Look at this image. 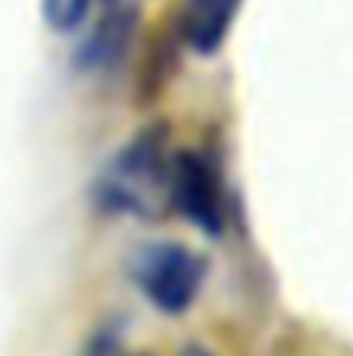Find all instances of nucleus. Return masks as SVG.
Instances as JSON below:
<instances>
[{"mask_svg":"<svg viewBox=\"0 0 353 356\" xmlns=\"http://www.w3.org/2000/svg\"><path fill=\"white\" fill-rule=\"evenodd\" d=\"M169 209L210 238L225 234V194L213 160L200 150H175L169 166Z\"/></svg>","mask_w":353,"mask_h":356,"instance_id":"obj_3","label":"nucleus"},{"mask_svg":"<svg viewBox=\"0 0 353 356\" xmlns=\"http://www.w3.org/2000/svg\"><path fill=\"white\" fill-rule=\"evenodd\" d=\"M169 125H144L100 169L94 200L104 213L113 216L160 219L169 209Z\"/></svg>","mask_w":353,"mask_h":356,"instance_id":"obj_1","label":"nucleus"},{"mask_svg":"<svg viewBox=\"0 0 353 356\" xmlns=\"http://www.w3.org/2000/svg\"><path fill=\"white\" fill-rule=\"evenodd\" d=\"M179 356H216L210 350V347H204V344H185L179 350Z\"/></svg>","mask_w":353,"mask_h":356,"instance_id":"obj_7","label":"nucleus"},{"mask_svg":"<svg viewBox=\"0 0 353 356\" xmlns=\"http://www.w3.org/2000/svg\"><path fill=\"white\" fill-rule=\"evenodd\" d=\"M244 0H181L179 35L197 56H213L225 44Z\"/></svg>","mask_w":353,"mask_h":356,"instance_id":"obj_5","label":"nucleus"},{"mask_svg":"<svg viewBox=\"0 0 353 356\" xmlns=\"http://www.w3.org/2000/svg\"><path fill=\"white\" fill-rule=\"evenodd\" d=\"M94 0H41L44 22L56 35H72L79 31V25L88 19Z\"/></svg>","mask_w":353,"mask_h":356,"instance_id":"obj_6","label":"nucleus"},{"mask_svg":"<svg viewBox=\"0 0 353 356\" xmlns=\"http://www.w3.org/2000/svg\"><path fill=\"white\" fill-rule=\"evenodd\" d=\"M138 35V10L116 6L110 10L75 50V66L81 72H110L125 60Z\"/></svg>","mask_w":353,"mask_h":356,"instance_id":"obj_4","label":"nucleus"},{"mask_svg":"<svg viewBox=\"0 0 353 356\" xmlns=\"http://www.w3.org/2000/svg\"><path fill=\"white\" fill-rule=\"evenodd\" d=\"M204 253L175 241H150L129 257V278L141 297L163 316H185L206 282Z\"/></svg>","mask_w":353,"mask_h":356,"instance_id":"obj_2","label":"nucleus"}]
</instances>
